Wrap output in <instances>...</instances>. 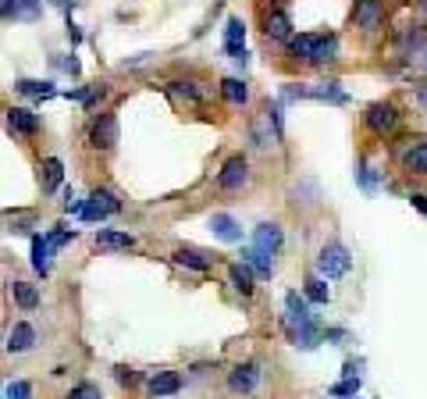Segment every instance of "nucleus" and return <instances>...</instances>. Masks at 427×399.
Segmentation results:
<instances>
[{
    "label": "nucleus",
    "mask_w": 427,
    "mask_h": 399,
    "mask_svg": "<svg viewBox=\"0 0 427 399\" xmlns=\"http://www.w3.org/2000/svg\"><path fill=\"white\" fill-rule=\"evenodd\" d=\"M72 239H75V232H68V228H57V232H50V236H47V243H50L54 249H57V246H64V243H72Z\"/></svg>",
    "instance_id": "nucleus-35"
},
{
    "label": "nucleus",
    "mask_w": 427,
    "mask_h": 399,
    "mask_svg": "<svg viewBox=\"0 0 427 399\" xmlns=\"http://www.w3.org/2000/svg\"><path fill=\"white\" fill-rule=\"evenodd\" d=\"M289 47H292L295 57L320 65V61H335L338 39H335V36H295V39H289Z\"/></svg>",
    "instance_id": "nucleus-1"
},
{
    "label": "nucleus",
    "mask_w": 427,
    "mask_h": 399,
    "mask_svg": "<svg viewBox=\"0 0 427 399\" xmlns=\"http://www.w3.org/2000/svg\"><path fill=\"white\" fill-rule=\"evenodd\" d=\"M424 11H427V0H424Z\"/></svg>",
    "instance_id": "nucleus-40"
},
{
    "label": "nucleus",
    "mask_w": 427,
    "mask_h": 399,
    "mask_svg": "<svg viewBox=\"0 0 427 399\" xmlns=\"http://www.w3.org/2000/svg\"><path fill=\"white\" fill-rule=\"evenodd\" d=\"M253 243H256V249H267V254H278V249H282V228H278L274 221L256 225Z\"/></svg>",
    "instance_id": "nucleus-13"
},
{
    "label": "nucleus",
    "mask_w": 427,
    "mask_h": 399,
    "mask_svg": "<svg viewBox=\"0 0 427 399\" xmlns=\"http://www.w3.org/2000/svg\"><path fill=\"white\" fill-rule=\"evenodd\" d=\"M285 307H289V328H299V325H310V321H313V314H310L306 300L299 296V292H289Z\"/></svg>",
    "instance_id": "nucleus-16"
},
{
    "label": "nucleus",
    "mask_w": 427,
    "mask_h": 399,
    "mask_svg": "<svg viewBox=\"0 0 427 399\" xmlns=\"http://www.w3.org/2000/svg\"><path fill=\"white\" fill-rule=\"evenodd\" d=\"M306 300H310V303H328V300H331V289L320 282V278H310V282H306Z\"/></svg>",
    "instance_id": "nucleus-31"
},
{
    "label": "nucleus",
    "mask_w": 427,
    "mask_h": 399,
    "mask_svg": "<svg viewBox=\"0 0 427 399\" xmlns=\"http://www.w3.org/2000/svg\"><path fill=\"white\" fill-rule=\"evenodd\" d=\"M8 125H11L14 132H21V136H36L39 132V118L29 108H11L8 111Z\"/></svg>",
    "instance_id": "nucleus-14"
},
{
    "label": "nucleus",
    "mask_w": 427,
    "mask_h": 399,
    "mask_svg": "<svg viewBox=\"0 0 427 399\" xmlns=\"http://www.w3.org/2000/svg\"><path fill=\"white\" fill-rule=\"evenodd\" d=\"M424 68H427V61H424Z\"/></svg>",
    "instance_id": "nucleus-42"
},
{
    "label": "nucleus",
    "mask_w": 427,
    "mask_h": 399,
    "mask_svg": "<svg viewBox=\"0 0 427 399\" xmlns=\"http://www.w3.org/2000/svg\"><path fill=\"white\" fill-rule=\"evenodd\" d=\"M363 121H367V129L371 132H377V136H384V132H392L395 125H399V108L395 103H371L367 108V114H363Z\"/></svg>",
    "instance_id": "nucleus-4"
},
{
    "label": "nucleus",
    "mask_w": 427,
    "mask_h": 399,
    "mask_svg": "<svg viewBox=\"0 0 427 399\" xmlns=\"http://www.w3.org/2000/svg\"><path fill=\"white\" fill-rule=\"evenodd\" d=\"M175 260H178L182 267H192V271H210V267H214V257L203 254V249H192V246H182L178 254H175Z\"/></svg>",
    "instance_id": "nucleus-19"
},
{
    "label": "nucleus",
    "mask_w": 427,
    "mask_h": 399,
    "mask_svg": "<svg viewBox=\"0 0 427 399\" xmlns=\"http://www.w3.org/2000/svg\"><path fill=\"white\" fill-rule=\"evenodd\" d=\"M256 385H260V367H256V364H239V367L228 374V389L239 392V396L256 392Z\"/></svg>",
    "instance_id": "nucleus-7"
},
{
    "label": "nucleus",
    "mask_w": 427,
    "mask_h": 399,
    "mask_svg": "<svg viewBox=\"0 0 427 399\" xmlns=\"http://www.w3.org/2000/svg\"><path fill=\"white\" fill-rule=\"evenodd\" d=\"M171 86H175L178 96H185V100H192V103H207V100H210V93L200 90V82H171Z\"/></svg>",
    "instance_id": "nucleus-27"
},
{
    "label": "nucleus",
    "mask_w": 427,
    "mask_h": 399,
    "mask_svg": "<svg viewBox=\"0 0 427 399\" xmlns=\"http://www.w3.org/2000/svg\"><path fill=\"white\" fill-rule=\"evenodd\" d=\"M231 285L242 292V296H249V292L256 289L253 285V271H249V264H231Z\"/></svg>",
    "instance_id": "nucleus-26"
},
{
    "label": "nucleus",
    "mask_w": 427,
    "mask_h": 399,
    "mask_svg": "<svg viewBox=\"0 0 427 399\" xmlns=\"http://www.w3.org/2000/svg\"><path fill=\"white\" fill-rule=\"evenodd\" d=\"M114 374H118V382H121V385H136V382H139V374H136L132 367H125V364L114 367Z\"/></svg>",
    "instance_id": "nucleus-36"
},
{
    "label": "nucleus",
    "mask_w": 427,
    "mask_h": 399,
    "mask_svg": "<svg viewBox=\"0 0 427 399\" xmlns=\"http://www.w3.org/2000/svg\"><path fill=\"white\" fill-rule=\"evenodd\" d=\"M353 14H356L360 29H367V32H377V29L384 25V8H381V0H356Z\"/></svg>",
    "instance_id": "nucleus-8"
},
{
    "label": "nucleus",
    "mask_w": 427,
    "mask_h": 399,
    "mask_svg": "<svg viewBox=\"0 0 427 399\" xmlns=\"http://www.w3.org/2000/svg\"><path fill=\"white\" fill-rule=\"evenodd\" d=\"M360 185H363V189H374V172H371L367 164L360 167Z\"/></svg>",
    "instance_id": "nucleus-37"
},
{
    "label": "nucleus",
    "mask_w": 427,
    "mask_h": 399,
    "mask_svg": "<svg viewBox=\"0 0 427 399\" xmlns=\"http://www.w3.org/2000/svg\"><path fill=\"white\" fill-rule=\"evenodd\" d=\"M182 389V374L178 371H157L154 378H149V392H154L157 399L160 396H175Z\"/></svg>",
    "instance_id": "nucleus-15"
},
{
    "label": "nucleus",
    "mask_w": 427,
    "mask_h": 399,
    "mask_svg": "<svg viewBox=\"0 0 427 399\" xmlns=\"http://www.w3.org/2000/svg\"><path fill=\"white\" fill-rule=\"evenodd\" d=\"M420 103H424V108H427V86L420 90Z\"/></svg>",
    "instance_id": "nucleus-39"
},
{
    "label": "nucleus",
    "mask_w": 427,
    "mask_h": 399,
    "mask_svg": "<svg viewBox=\"0 0 427 399\" xmlns=\"http://www.w3.org/2000/svg\"><path fill=\"white\" fill-rule=\"evenodd\" d=\"M424 43H427V29H420V25L406 29V36H402V50H406V54H410V50L417 54V50H420Z\"/></svg>",
    "instance_id": "nucleus-28"
},
{
    "label": "nucleus",
    "mask_w": 427,
    "mask_h": 399,
    "mask_svg": "<svg viewBox=\"0 0 427 399\" xmlns=\"http://www.w3.org/2000/svg\"><path fill=\"white\" fill-rule=\"evenodd\" d=\"M267 125H271V114H260L253 121V139H256V146H260V150H267L271 146V132H267Z\"/></svg>",
    "instance_id": "nucleus-30"
},
{
    "label": "nucleus",
    "mask_w": 427,
    "mask_h": 399,
    "mask_svg": "<svg viewBox=\"0 0 427 399\" xmlns=\"http://www.w3.org/2000/svg\"><path fill=\"white\" fill-rule=\"evenodd\" d=\"M242 43H246V25H242V18H228V25H225V50L231 57H239L242 54Z\"/></svg>",
    "instance_id": "nucleus-17"
},
{
    "label": "nucleus",
    "mask_w": 427,
    "mask_h": 399,
    "mask_svg": "<svg viewBox=\"0 0 427 399\" xmlns=\"http://www.w3.org/2000/svg\"><path fill=\"white\" fill-rule=\"evenodd\" d=\"M96 246L100 249H132L136 239L128 236V232H114V228H100L96 232Z\"/></svg>",
    "instance_id": "nucleus-20"
},
{
    "label": "nucleus",
    "mask_w": 427,
    "mask_h": 399,
    "mask_svg": "<svg viewBox=\"0 0 427 399\" xmlns=\"http://www.w3.org/2000/svg\"><path fill=\"white\" fill-rule=\"evenodd\" d=\"M8 399H32V385L29 382H11L8 385Z\"/></svg>",
    "instance_id": "nucleus-33"
},
{
    "label": "nucleus",
    "mask_w": 427,
    "mask_h": 399,
    "mask_svg": "<svg viewBox=\"0 0 427 399\" xmlns=\"http://www.w3.org/2000/svg\"><path fill=\"white\" fill-rule=\"evenodd\" d=\"M317 267H320V275H324V278H342V275H349L353 257H349V249L342 243H328V246H320Z\"/></svg>",
    "instance_id": "nucleus-2"
},
{
    "label": "nucleus",
    "mask_w": 427,
    "mask_h": 399,
    "mask_svg": "<svg viewBox=\"0 0 427 399\" xmlns=\"http://www.w3.org/2000/svg\"><path fill=\"white\" fill-rule=\"evenodd\" d=\"M50 254H54V246L43 239V236H32V267L39 271V275H50Z\"/></svg>",
    "instance_id": "nucleus-21"
},
{
    "label": "nucleus",
    "mask_w": 427,
    "mask_h": 399,
    "mask_svg": "<svg viewBox=\"0 0 427 399\" xmlns=\"http://www.w3.org/2000/svg\"><path fill=\"white\" fill-rule=\"evenodd\" d=\"M0 14L32 22V18H39V0H0Z\"/></svg>",
    "instance_id": "nucleus-12"
},
{
    "label": "nucleus",
    "mask_w": 427,
    "mask_h": 399,
    "mask_svg": "<svg viewBox=\"0 0 427 399\" xmlns=\"http://www.w3.org/2000/svg\"><path fill=\"white\" fill-rule=\"evenodd\" d=\"M356 392H360V378H346L331 389V396H356Z\"/></svg>",
    "instance_id": "nucleus-34"
},
{
    "label": "nucleus",
    "mask_w": 427,
    "mask_h": 399,
    "mask_svg": "<svg viewBox=\"0 0 427 399\" xmlns=\"http://www.w3.org/2000/svg\"><path fill=\"white\" fill-rule=\"evenodd\" d=\"M402 164L413 175H427V139H410V146L402 150Z\"/></svg>",
    "instance_id": "nucleus-9"
},
{
    "label": "nucleus",
    "mask_w": 427,
    "mask_h": 399,
    "mask_svg": "<svg viewBox=\"0 0 427 399\" xmlns=\"http://www.w3.org/2000/svg\"><path fill=\"white\" fill-rule=\"evenodd\" d=\"M410 203L417 207L420 214H427V196H424V193H413V196H410Z\"/></svg>",
    "instance_id": "nucleus-38"
},
{
    "label": "nucleus",
    "mask_w": 427,
    "mask_h": 399,
    "mask_svg": "<svg viewBox=\"0 0 427 399\" xmlns=\"http://www.w3.org/2000/svg\"><path fill=\"white\" fill-rule=\"evenodd\" d=\"M249 182V161L239 154V157H228L221 175H218V185L225 189V193H235V189H242Z\"/></svg>",
    "instance_id": "nucleus-5"
},
{
    "label": "nucleus",
    "mask_w": 427,
    "mask_h": 399,
    "mask_svg": "<svg viewBox=\"0 0 427 399\" xmlns=\"http://www.w3.org/2000/svg\"><path fill=\"white\" fill-rule=\"evenodd\" d=\"M90 143L96 146V150H111V146L118 143V118L114 114H100L93 121V129H90Z\"/></svg>",
    "instance_id": "nucleus-6"
},
{
    "label": "nucleus",
    "mask_w": 427,
    "mask_h": 399,
    "mask_svg": "<svg viewBox=\"0 0 427 399\" xmlns=\"http://www.w3.org/2000/svg\"><path fill=\"white\" fill-rule=\"evenodd\" d=\"M267 39H292V18L285 11H271L267 22H264Z\"/></svg>",
    "instance_id": "nucleus-18"
},
{
    "label": "nucleus",
    "mask_w": 427,
    "mask_h": 399,
    "mask_svg": "<svg viewBox=\"0 0 427 399\" xmlns=\"http://www.w3.org/2000/svg\"><path fill=\"white\" fill-rule=\"evenodd\" d=\"M36 346V328L29 321H18L8 335V353H29Z\"/></svg>",
    "instance_id": "nucleus-10"
},
{
    "label": "nucleus",
    "mask_w": 427,
    "mask_h": 399,
    "mask_svg": "<svg viewBox=\"0 0 427 399\" xmlns=\"http://www.w3.org/2000/svg\"><path fill=\"white\" fill-rule=\"evenodd\" d=\"M221 96L228 100V103H235V108H242V103L249 100V86L242 79H225L221 82Z\"/></svg>",
    "instance_id": "nucleus-24"
},
{
    "label": "nucleus",
    "mask_w": 427,
    "mask_h": 399,
    "mask_svg": "<svg viewBox=\"0 0 427 399\" xmlns=\"http://www.w3.org/2000/svg\"><path fill=\"white\" fill-rule=\"evenodd\" d=\"M246 264H249V271H256L260 278H271L274 275V254H267V249H249L246 254Z\"/></svg>",
    "instance_id": "nucleus-22"
},
{
    "label": "nucleus",
    "mask_w": 427,
    "mask_h": 399,
    "mask_svg": "<svg viewBox=\"0 0 427 399\" xmlns=\"http://www.w3.org/2000/svg\"><path fill=\"white\" fill-rule=\"evenodd\" d=\"M61 178H64V164L57 157L43 161V189H47V193H54V189L61 185Z\"/></svg>",
    "instance_id": "nucleus-25"
},
{
    "label": "nucleus",
    "mask_w": 427,
    "mask_h": 399,
    "mask_svg": "<svg viewBox=\"0 0 427 399\" xmlns=\"http://www.w3.org/2000/svg\"><path fill=\"white\" fill-rule=\"evenodd\" d=\"M11 296H14V303H18L21 310H36V307H39V289L29 285V282H14V285H11Z\"/></svg>",
    "instance_id": "nucleus-23"
},
{
    "label": "nucleus",
    "mask_w": 427,
    "mask_h": 399,
    "mask_svg": "<svg viewBox=\"0 0 427 399\" xmlns=\"http://www.w3.org/2000/svg\"><path fill=\"white\" fill-rule=\"evenodd\" d=\"M64 399H103V396H100V389H96L93 382H79Z\"/></svg>",
    "instance_id": "nucleus-32"
},
{
    "label": "nucleus",
    "mask_w": 427,
    "mask_h": 399,
    "mask_svg": "<svg viewBox=\"0 0 427 399\" xmlns=\"http://www.w3.org/2000/svg\"><path fill=\"white\" fill-rule=\"evenodd\" d=\"M121 211V200L111 193V189H93L90 193V200L82 203V218L85 221H103V218H111V214H118Z\"/></svg>",
    "instance_id": "nucleus-3"
},
{
    "label": "nucleus",
    "mask_w": 427,
    "mask_h": 399,
    "mask_svg": "<svg viewBox=\"0 0 427 399\" xmlns=\"http://www.w3.org/2000/svg\"><path fill=\"white\" fill-rule=\"evenodd\" d=\"M210 232L218 239H225V243H242V225L231 214H214L210 218Z\"/></svg>",
    "instance_id": "nucleus-11"
},
{
    "label": "nucleus",
    "mask_w": 427,
    "mask_h": 399,
    "mask_svg": "<svg viewBox=\"0 0 427 399\" xmlns=\"http://www.w3.org/2000/svg\"><path fill=\"white\" fill-rule=\"evenodd\" d=\"M278 4H285V0H278Z\"/></svg>",
    "instance_id": "nucleus-41"
},
{
    "label": "nucleus",
    "mask_w": 427,
    "mask_h": 399,
    "mask_svg": "<svg viewBox=\"0 0 427 399\" xmlns=\"http://www.w3.org/2000/svg\"><path fill=\"white\" fill-rule=\"evenodd\" d=\"M14 90H18V93H25V96H50V93H54L50 82H32V79H21Z\"/></svg>",
    "instance_id": "nucleus-29"
}]
</instances>
